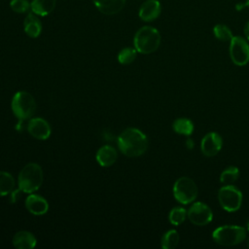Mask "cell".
<instances>
[{
	"instance_id": "14",
	"label": "cell",
	"mask_w": 249,
	"mask_h": 249,
	"mask_svg": "<svg viewBox=\"0 0 249 249\" xmlns=\"http://www.w3.org/2000/svg\"><path fill=\"white\" fill-rule=\"evenodd\" d=\"M126 0H93L96 9L104 15H115L121 12Z\"/></svg>"
},
{
	"instance_id": "21",
	"label": "cell",
	"mask_w": 249,
	"mask_h": 249,
	"mask_svg": "<svg viewBox=\"0 0 249 249\" xmlns=\"http://www.w3.org/2000/svg\"><path fill=\"white\" fill-rule=\"evenodd\" d=\"M180 240V236L177 231L169 230L161 237L160 245L163 249H174Z\"/></svg>"
},
{
	"instance_id": "15",
	"label": "cell",
	"mask_w": 249,
	"mask_h": 249,
	"mask_svg": "<svg viewBox=\"0 0 249 249\" xmlns=\"http://www.w3.org/2000/svg\"><path fill=\"white\" fill-rule=\"evenodd\" d=\"M23 29L27 36L37 38L42 32V22L34 13H28L23 21Z\"/></svg>"
},
{
	"instance_id": "5",
	"label": "cell",
	"mask_w": 249,
	"mask_h": 249,
	"mask_svg": "<svg viewBox=\"0 0 249 249\" xmlns=\"http://www.w3.org/2000/svg\"><path fill=\"white\" fill-rule=\"evenodd\" d=\"M213 240L223 246H233L241 243L246 238V230L239 226L227 225L214 230Z\"/></svg>"
},
{
	"instance_id": "16",
	"label": "cell",
	"mask_w": 249,
	"mask_h": 249,
	"mask_svg": "<svg viewBox=\"0 0 249 249\" xmlns=\"http://www.w3.org/2000/svg\"><path fill=\"white\" fill-rule=\"evenodd\" d=\"M118 158L117 151L115 148L109 145L100 147L96 153V160L103 167H109L113 165Z\"/></svg>"
},
{
	"instance_id": "24",
	"label": "cell",
	"mask_w": 249,
	"mask_h": 249,
	"mask_svg": "<svg viewBox=\"0 0 249 249\" xmlns=\"http://www.w3.org/2000/svg\"><path fill=\"white\" fill-rule=\"evenodd\" d=\"M213 33H214V36L218 40L223 41V42H230L231 40V38L233 37L231 29L225 24L215 25L213 28Z\"/></svg>"
},
{
	"instance_id": "28",
	"label": "cell",
	"mask_w": 249,
	"mask_h": 249,
	"mask_svg": "<svg viewBox=\"0 0 249 249\" xmlns=\"http://www.w3.org/2000/svg\"><path fill=\"white\" fill-rule=\"evenodd\" d=\"M244 33H245V35H246V38H247V40L249 41V21L246 23V25H245V28H244Z\"/></svg>"
},
{
	"instance_id": "20",
	"label": "cell",
	"mask_w": 249,
	"mask_h": 249,
	"mask_svg": "<svg viewBox=\"0 0 249 249\" xmlns=\"http://www.w3.org/2000/svg\"><path fill=\"white\" fill-rule=\"evenodd\" d=\"M15 180L12 174L7 171H0V196H4L13 192Z\"/></svg>"
},
{
	"instance_id": "7",
	"label": "cell",
	"mask_w": 249,
	"mask_h": 249,
	"mask_svg": "<svg viewBox=\"0 0 249 249\" xmlns=\"http://www.w3.org/2000/svg\"><path fill=\"white\" fill-rule=\"evenodd\" d=\"M218 200L224 210L235 212L242 204V193L232 185H225L218 191Z\"/></svg>"
},
{
	"instance_id": "17",
	"label": "cell",
	"mask_w": 249,
	"mask_h": 249,
	"mask_svg": "<svg viewBox=\"0 0 249 249\" xmlns=\"http://www.w3.org/2000/svg\"><path fill=\"white\" fill-rule=\"evenodd\" d=\"M36 243V237L27 231H18L13 237V244L18 249H32Z\"/></svg>"
},
{
	"instance_id": "31",
	"label": "cell",
	"mask_w": 249,
	"mask_h": 249,
	"mask_svg": "<svg viewBox=\"0 0 249 249\" xmlns=\"http://www.w3.org/2000/svg\"><path fill=\"white\" fill-rule=\"evenodd\" d=\"M247 246L249 247V239H248V242H247Z\"/></svg>"
},
{
	"instance_id": "11",
	"label": "cell",
	"mask_w": 249,
	"mask_h": 249,
	"mask_svg": "<svg viewBox=\"0 0 249 249\" xmlns=\"http://www.w3.org/2000/svg\"><path fill=\"white\" fill-rule=\"evenodd\" d=\"M28 132L36 139L46 140L52 133L49 123L42 118H32L27 124Z\"/></svg>"
},
{
	"instance_id": "18",
	"label": "cell",
	"mask_w": 249,
	"mask_h": 249,
	"mask_svg": "<svg viewBox=\"0 0 249 249\" xmlns=\"http://www.w3.org/2000/svg\"><path fill=\"white\" fill-rule=\"evenodd\" d=\"M55 4L56 0H32L30 10L38 17H46L54 10Z\"/></svg>"
},
{
	"instance_id": "26",
	"label": "cell",
	"mask_w": 249,
	"mask_h": 249,
	"mask_svg": "<svg viewBox=\"0 0 249 249\" xmlns=\"http://www.w3.org/2000/svg\"><path fill=\"white\" fill-rule=\"evenodd\" d=\"M10 8L17 14H25L30 10V2L28 0H11Z\"/></svg>"
},
{
	"instance_id": "30",
	"label": "cell",
	"mask_w": 249,
	"mask_h": 249,
	"mask_svg": "<svg viewBox=\"0 0 249 249\" xmlns=\"http://www.w3.org/2000/svg\"><path fill=\"white\" fill-rule=\"evenodd\" d=\"M247 230H248V231H249V221H248V222H247Z\"/></svg>"
},
{
	"instance_id": "9",
	"label": "cell",
	"mask_w": 249,
	"mask_h": 249,
	"mask_svg": "<svg viewBox=\"0 0 249 249\" xmlns=\"http://www.w3.org/2000/svg\"><path fill=\"white\" fill-rule=\"evenodd\" d=\"M187 217L190 222L196 226H205L212 221L213 213L207 204L201 201H196L189 208Z\"/></svg>"
},
{
	"instance_id": "10",
	"label": "cell",
	"mask_w": 249,
	"mask_h": 249,
	"mask_svg": "<svg viewBox=\"0 0 249 249\" xmlns=\"http://www.w3.org/2000/svg\"><path fill=\"white\" fill-rule=\"evenodd\" d=\"M223 146L222 137L217 132H208L200 142V150L205 157L216 156Z\"/></svg>"
},
{
	"instance_id": "1",
	"label": "cell",
	"mask_w": 249,
	"mask_h": 249,
	"mask_svg": "<svg viewBox=\"0 0 249 249\" xmlns=\"http://www.w3.org/2000/svg\"><path fill=\"white\" fill-rule=\"evenodd\" d=\"M148 138L140 129L128 127L123 130L118 137V146L121 152L129 158L143 155L148 149Z\"/></svg>"
},
{
	"instance_id": "13",
	"label": "cell",
	"mask_w": 249,
	"mask_h": 249,
	"mask_svg": "<svg viewBox=\"0 0 249 249\" xmlns=\"http://www.w3.org/2000/svg\"><path fill=\"white\" fill-rule=\"evenodd\" d=\"M25 207L34 215H44L49 210V203L43 196L32 193L25 199Z\"/></svg>"
},
{
	"instance_id": "12",
	"label": "cell",
	"mask_w": 249,
	"mask_h": 249,
	"mask_svg": "<svg viewBox=\"0 0 249 249\" xmlns=\"http://www.w3.org/2000/svg\"><path fill=\"white\" fill-rule=\"evenodd\" d=\"M161 6L158 0H146L139 9L138 16L144 21H153L160 15Z\"/></svg>"
},
{
	"instance_id": "19",
	"label": "cell",
	"mask_w": 249,
	"mask_h": 249,
	"mask_svg": "<svg viewBox=\"0 0 249 249\" xmlns=\"http://www.w3.org/2000/svg\"><path fill=\"white\" fill-rule=\"evenodd\" d=\"M173 130L181 135L189 136L194 131V124L191 120L186 118H179L174 121L172 124Z\"/></svg>"
},
{
	"instance_id": "3",
	"label": "cell",
	"mask_w": 249,
	"mask_h": 249,
	"mask_svg": "<svg viewBox=\"0 0 249 249\" xmlns=\"http://www.w3.org/2000/svg\"><path fill=\"white\" fill-rule=\"evenodd\" d=\"M160 44V34L155 27L143 26L139 28L133 38L135 50L143 54H149L158 50Z\"/></svg>"
},
{
	"instance_id": "6",
	"label": "cell",
	"mask_w": 249,
	"mask_h": 249,
	"mask_svg": "<svg viewBox=\"0 0 249 249\" xmlns=\"http://www.w3.org/2000/svg\"><path fill=\"white\" fill-rule=\"evenodd\" d=\"M197 187L194 180L189 177L178 178L173 186V195L175 199L182 204H189L197 196Z\"/></svg>"
},
{
	"instance_id": "23",
	"label": "cell",
	"mask_w": 249,
	"mask_h": 249,
	"mask_svg": "<svg viewBox=\"0 0 249 249\" xmlns=\"http://www.w3.org/2000/svg\"><path fill=\"white\" fill-rule=\"evenodd\" d=\"M187 218V211L183 207H174L168 214L169 222L174 226L181 225Z\"/></svg>"
},
{
	"instance_id": "22",
	"label": "cell",
	"mask_w": 249,
	"mask_h": 249,
	"mask_svg": "<svg viewBox=\"0 0 249 249\" xmlns=\"http://www.w3.org/2000/svg\"><path fill=\"white\" fill-rule=\"evenodd\" d=\"M239 176V170L236 166H229L220 175V181L224 185L233 184Z\"/></svg>"
},
{
	"instance_id": "4",
	"label": "cell",
	"mask_w": 249,
	"mask_h": 249,
	"mask_svg": "<svg viewBox=\"0 0 249 249\" xmlns=\"http://www.w3.org/2000/svg\"><path fill=\"white\" fill-rule=\"evenodd\" d=\"M11 106L14 115L18 120V124H21L23 121L31 119L35 113L36 102L29 92L19 90L13 96Z\"/></svg>"
},
{
	"instance_id": "25",
	"label": "cell",
	"mask_w": 249,
	"mask_h": 249,
	"mask_svg": "<svg viewBox=\"0 0 249 249\" xmlns=\"http://www.w3.org/2000/svg\"><path fill=\"white\" fill-rule=\"evenodd\" d=\"M137 51L135 48H124L118 54V61L121 64H130L136 58Z\"/></svg>"
},
{
	"instance_id": "29",
	"label": "cell",
	"mask_w": 249,
	"mask_h": 249,
	"mask_svg": "<svg viewBox=\"0 0 249 249\" xmlns=\"http://www.w3.org/2000/svg\"><path fill=\"white\" fill-rule=\"evenodd\" d=\"M244 6L249 8V0H246V1H245V3H244Z\"/></svg>"
},
{
	"instance_id": "27",
	"label": "cell",
	"mask_w": 249,
	"mask_h": 249,
	"mask_svg": "<svg viewBox=\"0 0 249 249\" xmlns=\"http://www.w3.org/2000/svg\"><path fill=\"white\" fill-rule=\"evenodd\" d=\"M186 147L188 148V149H190V150H192L193 148H194V145H195V143H194V141L192 140V139H187V141H186Z\"/></svg>"
},
{
	"instance_id": "2",
	"label": "cell",
	"mask_w": 249,
	"mask_h": 249,
	"mask_svg": "<svg viewBox=\"0 0 249 249\" xmlns=\"http://www.w3.org/2000/svg\"><path fill=\"white\" fill-rule=\"evenodd\" d=\"M44 174L41 166L35 162L27 163L18 174V189L26 194L36 192L42 185Z\"/></svg>"
},
{
	"instance_id": "8",
	"label": "cell",
	"mask_w": 249,
	"mask_h": 249,
	"mask_svg": "<svg viewBox=\"0 0 249 249\" xmlns=\"http://www.w3.org/2000/svg\"><path fill=\"white\" fill-rule=\"evenodd\" d=\"M230 56L235 65H246L249 62L248 42L240 36H233L230 41Z\"/></svg>"
}]
</instances>
